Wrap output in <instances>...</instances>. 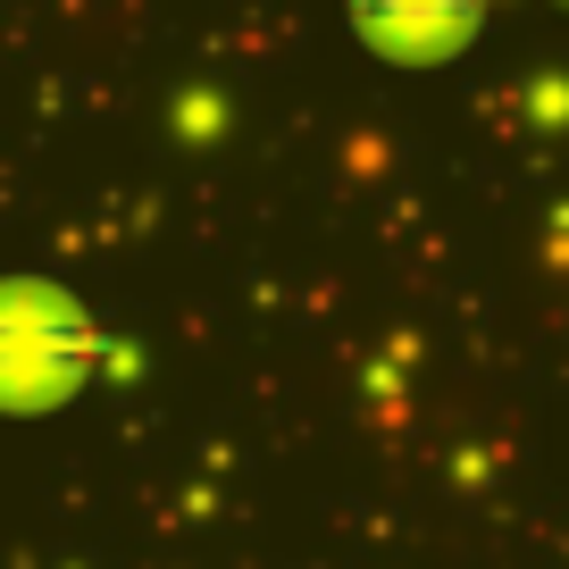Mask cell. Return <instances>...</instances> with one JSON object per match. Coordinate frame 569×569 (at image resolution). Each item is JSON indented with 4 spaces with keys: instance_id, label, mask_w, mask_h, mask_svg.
Here are the masks:
<instances>
[{
    "instance_id": "6da1fadb",
    "label": "cell",
    "mask_w": 569,
    "mask_h": 569,
    "mask_svg": "<svg viewBox=\"0 0 569 569\" xmlns=\"http://www.w3.org/2000/svg\"><path fill=\"white\" fill-rule=\"evenodd\" d=\"M469 9H478V0H360V26L402 42V51H445L469 26Z\"/></svg>"
}]
</instances>
